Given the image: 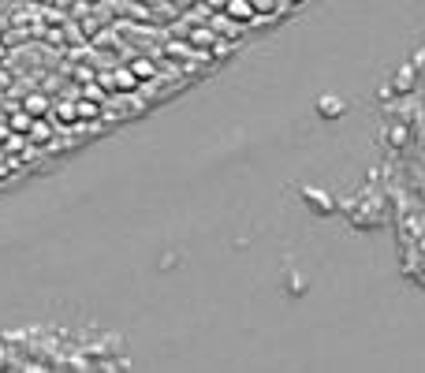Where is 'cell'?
Returning <instances> with one entry per match:
<instances>
[{
    "label": "cell",
    "mask_w": 425,
    "mask_h": 373,
    "mask_svg": "<svg viewBox=\"0 0 425 373\" xmlns=\"http://www.w3.org/2000/svg\"><path fill=\"white\" fill-rule=\"evenodd\" d=\"M224 15H228V19H232V23H254L261 12H257V8L250 4V0H228Z\"/></svg>",
    "instance_id": "6da1fadb"
},
{
    "label": "cell",
    "mask_w": 425,
    "mask_h": 373,
    "mask_svg": "<svg viewBox=\"0 0 425 373\" xmlns=\"http://www.w3.org/2000/svg\"><path fill=\"white\" fill-rule=\"evenodd\" d=\"M45 108H49V101H45L41 94H30V97H26V112H30V116H41Z\"/></svg>",
    "instance_id": "7a4b0ae2"
}]
</instances>
